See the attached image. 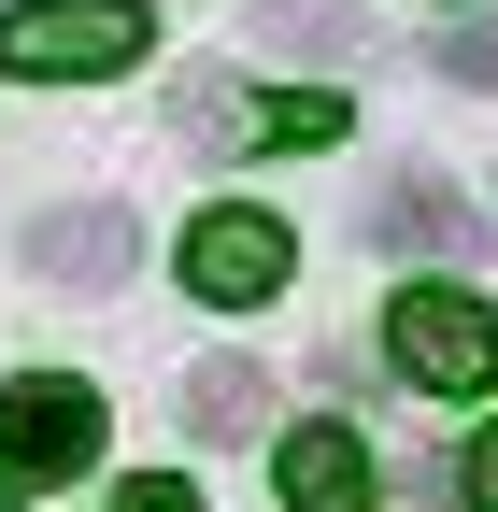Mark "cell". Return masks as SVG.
<instances>
[{"mask_svg":"<svg viewBox=\"0 0 498 512\" xmlns=\"http://www.w3.org/2000/svg\"><path fill=\"white\" fill-rule=\"evenodd\" d=\"M456 498H470V512H498V427L470 441V456H456Z\"/></svg>","mask_w":498,"mask_h":512,"instance_id":"cell-12","label":"cell"},{"mask_svg":"<svg viewBox=\"0 0 498 512\" xmlns=\"http://www.w3.org/2000/svg\"><path fill=\"white\" fill-rule=\"evenodd\" d=\"M100 470V399L72 370H15L0 384V484H72Z\"/></svg>","mask_w":498,"mask_h":512,"instance_id":"cell-3","label":"cell"},{"mask_svg":"<svg viewBox=\"0 0 498 512\" xmlns=\"http://www.w3.org/2000/svg\"><path fill=\"white\" fill-rule=\"evenodd\" d=\"M114 512H200V498H185V484H157V470H143V484H114Z\"/></svg>","mask_w":498,"mask_h":512,"instance_id":"cell-13","label":"cell"},{"mask_svg":"<svg viewBox=\"0 0 498 512\" xmlns=\"http://www.w3.org/2000/svg\"><path fill=\"white\" fill-rule=\"evenodd\" d=\"M385 356L427 384V399H484V384H498V299L484 285H413L385 313Z\"/></svg>","mask_w":498,"mask_h":512,"instance_id":"cell-1","label":"cell"},{"mask_svg":"<svg viewBox=\"0 0 498 512\" xmlns=\"http://www.w3.org/2000/svg\"><path fill=\"white\" fill-rule=\"evenodd\" d=\"M285 512H370V456H356V427H299L285 456H271Z\"/></svg>","mask_w":498,"mask_h":512,"instance_id":"cell-5","label":"cell"},{"mask_svg":"<svg viewBox=\"0 0 498 512\" xmlns=\"http://www.w3.org/2000/svg\"><path fill=\"white\" fill-rule=\"evenodd\" d=\"M370 228H385V256H484V214L442 200V185H385V200H370Z\"/></svg>","mask_w":498,"mask_h":512,"instance_id":"cell-7","label":"cell"},{"mask_svg":"<svg viewBox=\"0 0 498 512\" xmlns=\"http://www.w3.org/2000/svg\"><path fill=\"white\" fill-rule=\"evenodd\" d=\"M285 271H299V242L271 228V214H200V228H185V285H200V299H285Z\"/></svg>","mask_w":498,"mask_h":512,"instance_id":"cell-4","label":"cell"},{"mask_svg":"<svg viewBox=\"0 0 498 512\" xmlns=\"http://www.w3.org/2000/svg\"><path fill=\"white\" fill-rule=\"evenodd\" d=\"M285 57H356V15H342V0H271V15H257Z\"/></svg>","mask_w":498,"mask_h":512,"instance_id":"cell-9","label":"cell"},{"mask_svg":"<svg viewBox=\"0 0 498 512\" xmlns=\"http://www.w3.org/2000/svg\"><path fill=\"white\" fill-rule=\"evenodd\" d=\"M442 72H456V86H498V15H456V43H442Z\"/></svg>","mask_w":498,"mask_h":512,"instance_id":"cell-11","label":"cell"},{"mask_svg":"<svg viewBox=\"0 0 498 512\" xmlns=\"http://www.w3.org/2000/svg\"><path fill=\"white\" fill-rule=\"evenodd\" d=\"M257 413H271V384L242 370V356H214V370H185V441H257Z\"/></svg>","mask_w":498,"mask_h":512,"instance_id":"cell-8","label":"cell"},{"mask_svg":"<svg viewBox=\"0 0 498 512\" xmlns=\"http://www.w3.org/2000/svg\"><path fill=\"white\" fill-rule=\"evenodd\" d=\"M257 128H271V143H342V100L299 86V100H257Z\"/></svg>","mask_w":498,"mask_h":512,"instance_id":"cell-10","label":"cell"},{"mask_svg":"<svg viewBox=\"0 0 498 512\" xmlns=\"http://www.w3.org/2000/svg\"><path fill=\"white\" fill-rule=\"evenodd\" d=\"M143 43H157L143 0H15V15H0V72L72 86V72H129Z\"/></svg>","mask_w":498,"mask_h":512,"instance_id":"cell-2","label":"cell"},{"mask_svg":"<svg viewBox=\"0 0 498 512\" xmlns=\"http://www.w3.org/2000/svg\"><path fill=\"white\" fill-rule=\"evenodd\" d=\"M29 271H57V285H114V271H129V214H114V200L43 214V228H29Z\"/></svg>","mask_w":498,"mask_h":512,"instance_id":"cell-6","label":"cell"}]
</instances>
